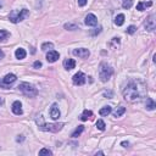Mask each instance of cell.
I'll list each match as a JSON object with an SVG mask.
<instances>
[{"instance_id": "cell-18", "label": "cell", "mask_w": 156, "mask_h": 156, "mask_svg": "<svg viewBox=\"0 0 156 156\" xmlns=\"http://www.w3.org/2000/svg\"><path fill=\"white\" fill-rule=\"evenodd\" d=\"M111 111H112L111 106H105V107L100 109L99 113H100V116H107V115H110V113H111Z\"/></svg>"}, {"instance_id": "cell-31", "label": "cell", "mask_w": 156, "mask_h": 156, "mask_svg": "<svg viewBox=\"0 0 156 156\" xmlns=\"http://www.w3.org/2000/svg\"><path fill=\"white\" fill-rule=\"evenodd\" d=\"M33 66H34V68H39V67H41V62L40 61H36L33 64Z\"/></svg>"}, {"instance_id": "cell-13", "label": "cell", "mask_w": 156, "mask_h": 156, "mask_svg": "<svg viewBox=\"0 0 156 156\" xmlns=\"http://www.w3.org/2000/svg\"><path fill=\"white\" fill-rule=\"evenodd\" d=\"M12 112L15 113V115H22V104H21L20 101H15L12 104Z\"/></svg>"}, {"instance_id": "cell-35", "label": "cell", "mask_w": 156, "mask_h": 156, "mask_svg": "<svg viewBox=\"0 0 156 156\" xmlns=\"http://www.w3.org/2000/svg\"><path fill=\"white\" fill-rule=\"evenodd\" d=\"M3 104H4V99H3L1 97H0V105H3Z\"/></svg>"}, {"instance_id": "cell-33", "label": "cell", "mask_w": 156, "mask_h": 156, "mask_svg": "<svg viewBox=\"0 0 156 156\" xmlns=\"http://www.w3.org/2000/svg\"><path fill=\"white\" fill-rule=\"evenodd\" d=\"M129 145V143L128 141H122V147H124V148H127Z\"/></svg>"}, {"instance_id": "cell-2", "label": "cell", "mask_w": 156, "mask_h": 156, "mask_svg": "<svg viewBox=\"0 0 156 156\" xmlns=\"http://www.w3.org/2000/svg\"><path fill=\"white\" fill-rule=\"evenodd\" d=\"M112 68L106 64V62H101L100 70H99V78L101 82H107L112 76Z\"/></svg>"}, {"instance_id": "cell-20", "label": "cell", "mask_w": 156, "mask_h": 156, "mask_svg": "<svg viewBox=\"0 0 156 156\" xmlns=\"http://www.w3.org/2000/svg\"><path fill=\"white\" fill-rule=\"evenodd\" d=\"M151 5H152L151 1H149V3H139L137 5V10H139V11H144L145 9L149 7V6H151Z\"/></svg>"}, {"instance_id": "cell-9", "label": "cell", "mask_w": 156, "mask_h": 156, "mask_svg": "<svg viewBox=\"0 0 156 156\" xmlns=\"http://www.w3.org/2000/svg\"><path fill=\"white\" fill-rule=\"evenodd\" d=\"M73 55L78 56L81 59H87L90 55V51L88 49H86V48H79V49H75L73 50Z\"/></svg>"}, {"instance_id": "cell-21", "label": "cell", "mask_w": 156, "mask_h": 156, "mask_svg": "<svg viewBox=\"0 0 156 156\" xmlns=\"http://www.w3.org/2000/svg\"><path fill=\"white\" fill-rule=\"evenodd\" d=\"M93 116V112L89 111V110H84V112L82 113V116H81V120L82 121H88V118H90Z\"/></svg>"}, {"instance_id": "cell-12", "label": "cell", "mask_w": 156, "mask_h": 156, "mask_svg": "<svg viewBox=\"0 0 156 156\" xmlns=\"http://www.w3.org/2000/svg\"><path fill=\"white\" fill-rule=\"evenodd\" d=\"M59 57H60V55H59L57 51H55V50H50L49 53L46 54V60L49 62H55V61L59 60Z\"/></svg>"}, {"instance_id": "cell-24", "label": "cell", "mask_w": 156, "mask_h": 156, "mask_svg": "<svg viewBox=\"0 0 156 156\" xmlns=\"http://www.w3.org/2000/svg\"><path fill=\"white\" fill-rule=\"evenodd\" d=\"M53 48H54V44L50 43V41H48V43H44L43 45H41V50H44V51H46L49 49H53Z\"/></svg>"}, {"instance_id": "cell-7", "label": "cell", "mask_w": 156, "mask_h": 156, "mask_svg": "<svg viewBox=\"0 0 156 156\" xmlns=\"http://www.w3.org/2000/svg\"><path fill=\"white\" fill-rule=\"evenodd\" d=\"M72 81H73V83L76 86H83L86 83V81H87V76L83 73V72H78V73H76L73 76Z\"/></svg>"}, {"instance_id": "cell-19", "label": "cell", "mask_w": 156, "mask_h": 156, "mask_svg": "<svg viewBox=\"0 0 156 156\" xmlns=\"http://www.w3.org/2000/svg\"><path fill=\"white\" fill-rule=\"evenodd\" d=\"M124 112H126V107L120 106V107H117V109L115 110V112H113V116H115V117H121Z\"/></svg>"}, {"instance_id": "cell-4", "label": "cell", "mask_w": 156, "mask_h": 156, "mask_svg": "<svg viewBox=\"0 0 156 156\" xmlns=\"http://www.w3.org/2000/svg\"><path fill=\"white\" fill-rule=\"evenodd\" d=\"M28 15H29V11L27 9H22V10H20V11H14L10 15V21L14 23H18L21 21H23Z\"/></svg>"}, {"instance_id": "cell-27", "label": "cell", "mask_w": 156, "mask_h": 156, "mask_svg": "<svg viewBox=\"0 0 156 156\" xmlns=\"http://www.w3.org/2000/svg\"><path fill=\"white\" fill-rule=\"evenodd\" d=\"M39 155H53V152H51V150H49V149H41L39 151Z\"/></svg>"}, {"instance_id": "cell-36", "label": "cell", "mask_w": 156, "mask_h": 156, "mask_svg": "<svg viewBox=\"0 0 156 156\" xmlns=\"http://www.w3.org/2000/svg\"><path fill=\"white\" fill-rule=\"evenodd\" d=\"M1 6H3V5H1V3H0V7H1Z\"/></svg>"}, {"instance_id": "cell-34", "label": "cell", "mask_w": 156, "mask_h": 156, "mask_svg": "<svg viewBox=\"0 0 156 156\" xmlns=\"http://www.w3.org/2000/svg\"><path fill=\"white\" fill-rule=\"evenodd\" d=\"M4 57V51L1 50V49H0V60H1Z\"/></svg>"}, {"instance_id": "cell-29", "label": "cell", "mask_w": 156, "mask_h": 156, "mask_svg": "<svg viewBox=\"0 0 156 156\" xmlns=\"http://www.w3.org/2000/svg\"><path fill=\"white\" fill-rule=\"evenodd\" d=\"M136 27H134V26H129L128 28H127V33L128 34H133V33H136Z\"/></svg>"}, {"instance_id": "cell-11", "label": "cell", "mask_w": 156, "mask_h": 156, "mask_svg": "<svg viewBox=\"0 0 156 156\" xmlns=\"http://www.w3.org/2000/svg\"><path fill=\"white\" fill-rule=\"evenodd\" d=\"M50 117L53 120H59L60 118V110L57 107V104H53L50 107Z\"/></svg>"}, {"instance_id": "cell-15", "label": "cell", "mask_w": 156, "mask_h": 156, "mask_svg": "<svg viewBox=\"0 0 156 156\" xmlns=\"http://www.w3.org/2000/svg\"><path fill=\"white\" fill-rule=\"evenodd\" d=\"M26 55H27L26 50H25V49H22V48L17 49V50H16V53H15V56H16V59H18V60L25 59V57H26Z\"/></svg>"}, {"instance_id": "cell-26", "label": "cell", "mask_w": 156, "mask_h": 156, "mask_svg": "<svg viewBox=\"0 0 156 156\" xmlns=\"http://www.w3.org/2000/svg\"><path fill=\"white\" fill-rule=\"evenodd\" d=\"M9 36H10V33H9V32H6V30H0V40L6 39Z\"/></svg>"}, {"instance_id": "cell-10", "label": "cell", "mask_w": 156, "mask_h": 156, "mask_svg": "<svg viewBox=\"0 0 156 156\" xmlns=\"http://www.w3.org/2000/svg\"><path fill=\"white\" fill-rule=\"evenodd\" d=\"M84 23L87 26H97L98 25V18L95 15H93V14H88L84 18Z\"/></svg>"}, {"instance_id": "cell-5", "label": "cell", "mask_w": 156, "mask_h": 156, "mask_svg": "<svg viewBox=\"0 0 156 156\" xmlns=\"http://www.w3.org/2000/svg\"><path fill=\"white\" fill-rule=\"evenodd\" d=\"M62 127H64V123H49V124H41L40 129L41 131H45V132L56 133V132L61 131Z\"/></svg>"}, {"instance_id": "cell-28", "label": "cell", "mask_w": 156, "mask_h": 156, "mask_svg": "<svg viewBox=\"0 0 156 156\" xmlns=\"http://www.w3.org/2000/svg\"><path fill=\"white\" fill-rule=\"evenodd\" d=\"M65 28H66V29L70 28V30H75V29H77V26H76V25H71V23H66V25H65Z\"/></svg>"}, {"instance_id": "cell-25", "label": "cell", "mask_w": 156, "mask_h": 156, "mask_svg": "<svg viewBox=\"0 0 156 156\" xmlns=\"http://www.w3.org/2000/svg\"><path fill=\"white\" fill-rule=\"evenodd\" d=\"M132 4H133V0H124L122 6H123V9H131Z\"/></svg>"}, {"instance_id": "cell-16", "label": "cell", "mask_w": 156, "mask_h": 156, "mask_svg": "<svg viewBox=\"0 0 156 156\" xmlns=\"http://www.w3.org/2000/svg\"><path fill=\"white\" fill-rule=\"evenodd\" d=\"M147 109L148 110H150V111H152V110H155V107H156V104H155V101L151 99V98H148L147 99Z\"/></svg>"}, {"instance_id": "cell-6", "label": "cell", "mask_w": 156, "mask_h": 156, "mask_svg": "<svg viewBox=\"0 0 156 156\" xmlns=\"http://www.w3.org/2000/svg\"><path fill=\"white\" fill-rule=\"evenodd\" d=\"M17 79V77L14 75V73H9L6 75L3 79H0V87L4 88V89H7L10 84H12V83Z\"/></svg>"}, {"instance_id": "cell-32", "label": "cell", "mask_w": 156, "mask_h": 156, "mask_svg": "<svg viewBox=\"0 0 156 156\" xmlns=\"http://www.w3.org/2000/svg\"><path fill=\"white\" fill-rule=\"evenodd\" d=\"M104 95H105V97H109V99H111L112 98V91H105V93H104Z\"/></svg>"}, {"instance_id": "cell-17", "label": "cell", "mask_w": 156, "mask_h": 156, "mask_svg": "<svg viewBox=\"0 0 156 156\" xmlns=\"http://www.w3.org/2000/svg\"><path fill=\"white\" fill-rule=\"evenodd\" d=\"M124 23V15L123 14H120L115 17V25L116 26H122Z\"/></svg>"}, {"instance_id": "cell-8", "label": "cell", "mask_w": 156, "mask_h": 156, "mask_svg": "<svg viewBox=\"0 0 156 156\" xmlns=\"http://www.w3.org/2000/svg\"><path fill=\"white\" fill-rule=\"evenodd\" d=\"M144 27H145V29H147V30H154L156 28V21H155V16L154 15L149 16L147 20H145Z\"/></svg>"}, {"instance_id": "cell-14", "label": "cell", "mask_w": 156, "mask_h": 156, "mask_svg": "<svg viewBox=\"0 0 156 156\" xmlns=\"http://www.w3.org/2000/svg\"><path fill=\"white\" fill-rule=\"evenodd\" d=\"M64 67L66 68V70H72V68H75L76 67V61L73 60V59H67V60H65L64 61Z\"/></svg>"}, {"instance_id": "cell-30", "label": "cell", "mask_w": 156, "mask_h": 156, "mask_svg": "<svg viewBox=\"0 0 156 156\" xmlns=\"http://www.w3.org/2000/svg\"><path fill=\"white\" fill-rule=\"evenodd\" d=\"M87 1H88V0H78V5L79 6H86Z\"/></svg>"}, {"instance_id": "cell-1", "label": "cell", "mask_w": 156, "mask_h": 156, "mask_svg": "<svg viewBox=\"0 0 156 156\" xmlns=\"http://www.w3.org/2000/svg\"><path fill=\"white\" fill-rule=\"evenodd\" d=\"M147 95V87L140 81H131L123 89V97L129 102H138Z\"/></svg>"}, {"instance_id": "cell-3", "label": "cell", "mask_w": 156, "mask_h": 156, "mask_svg": "<svg viewBox=\"0 0 156 156\" xmlns=\"http://www.w3.org/2000/svg\"><path fill=\"white\" fill-rule=\"evenodd\" d=\"M18 89H20V91H22L26 97H29V98H33L38 94V90L32 84H29V83H27V82L21 83V84L18 86Z\"/></svg>"}, {"instance_id": "cell-22", "label": "cell", "mask_w": 156, "mask_h": 156, "mask_svg": "<svg viewBox=\"0 0 156 156\" xmlns=\"http://www.w3.org/2000/svg\"><path fill=\"white\" fill-rule=\"evenodd\" d=\"M105 127H106V124H105V122H104L102 120H98L97 121V128L99 131H105Z\"/></svg>"}, {"instance_id": "cell-23", "label": "cell", "mask_w": 156, "mask_h": 156, "mask_svg": "<svg viewBox=\"0 0 156 156\" xmlns=\"http://www.w3.org/2000/svg\"><path fill=\"white\" fill-rule=\"evenodd\" d=\"M83 131H84V126H78V128H77L73 133H72V137H73V138H77Z\"/></svg>"}]
</instances>
